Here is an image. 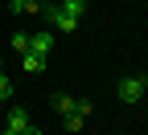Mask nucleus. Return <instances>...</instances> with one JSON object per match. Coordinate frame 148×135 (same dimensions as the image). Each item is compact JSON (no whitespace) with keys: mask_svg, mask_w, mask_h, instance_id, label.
Segmentation results:
<instances>
[{"mask_svg":"<svg viewBox=\"0 0 148 135\" xmlns=\"http://www.w3.org/2000/svg\"><path fill=\"white\" fill-rule=\"evenodd\" d=\"M41 12H45V21H49L53 29H58V33H74V29H78V21H82V16H74V12H66L62 4H45Z\"/></svg>","mask_w":148,"mask_h":135,"instance_id":"nucleus-1","label":"nucleus"},{"mask_svg":"<svg viewBox=\"0 0 148 135\" xmlns=\"http://www.w3.org/2000/svg\"><path fill=\"white\" fill-rule=\"evenodd\" d=\"M148 94V74H127V78H119V98L123 102H140Z\"/></svg>","mask_w":148,"mask_h":135,"instance_id":"nucleus-2","label":"nucleus"},{"mask_svg":"<svg viewBox=\"0 0 148 135\" xmlns=\"http://www.w3.org/2000/svg\"><path fill=\"white\" fill-rule=\"evenodd\" d=\"M29 49L41 53V57H49V49H53V33H33V37H29Z\"/></svg>","mask_w":148,"mask_h":135,"instance_id":"nucleus-3","label":"nucleus"},{"mask_svg":"<svg viewBox=\"0 0 148 135\" xmlns=\"http://www.w3.org/2000/svg\"><path fill=\"white\" fill-rule=\"evenodd\" d=\"M25 127H29L25 107H8V131H25Z\"/></svg>","mask_w":148,"mask_h":135,"instance_id":"nucleus-4","label":"nucleus"},{"mask_svg":"<svg viewBox=\"0 0 148 135\" xmlns=\"http://www.w3.org/2000/svg\"><path fill=\"white\" fill-rule=\"evenodd\" d=\"M21 57H25V70H29V74H41V70H45V57H41V53L29 49V53H21Z\"/></svg>","mask_w":148,"mask_h":135,"instance_id":"nucleus-5","label":"nucleus"},{"mask_svg":"<svg viewBox=\"0 0 148 135\" xmlns=\"http://www.w3.org/2000/svg\"><path fill=\"white\" fill-rule=\"evenodd\" d=\"M74 102H78V98H70V94H53V111H62V115H70Z\"/></svg>","mask_w":148,"mask_h":135,"instance_id":"nucleus-6","label":"nucleus"},{"mask_svg":"<svg viewBox=\"0 0 148 135\" xmlns=\"http://www.w3.org/2000/svg\"><path fill=\"white\" fill-rule=\"evenodd\" d=\"M29 37H33V33H12V49H16V53H29Z\"/></svg>","mask_w":148,"mask_h":135,"instance_id":"nucleus-7","label":"nucleus"},{"mask_svg":"<svg viewBox=\"0 0 148 135\" xmlns=\"http://www.w3.org/2000/svg\"><path fill=\"white\" fill-rule=\"evenodd\" d=\"M62 8L74 12V16H82V12H86V0H62Z\"/></svg>","mask_w":148,"mask_h":135,"instance_id":"nucleus-8","label":"nucleus"},{"mask_svg":"<svg viewBox=\"0 0 148 135\" xmlns=\"http://www.w3.org/2000/svg\"><path fill=\"white\" fill-rule=\"evenodd\" d=\"M82 123H86V119H82L78 111H70V115H66V131H82Z\"/></svg>","mask_w":148,"mask_h":135,"instance_id":"nucleus-9","label":"nucleus"},{"mask_svg":"<svg viewBox=\"0 0 148 135\" xmlns=\"http://www.w3.org/2000/svg\"><path fill=\"white\" fill-rule=\"evenodd\" d=\"M8 94H12V78L0 70V98H8Z\"/></svg>","mask_w":148,"mask_h":135,"instance_id":"nucleus-10","label":"nucleus"},{"mask_svg":"<svg viewBox=\"0 0 148 135\" xmlns=\"http://www.w3.org/2000/svg\"><path fill=\"white\" fill-rule=\"evenodd\" d=\"M8 8H12V12H25V8H29V0H8Z\"/></svg>","mask_w":148,"mask_h":135,"instance_id":"nucleus-11","label":"nucleus"},{"mask_svg":"<svg viewBox=\"0 0 148 135\" xmlns=\"http://www.w3.org/2000/svg\"><path fill=\"white\" fill-rule=\"evenodd\" d=\"M16 135H41V131H33V127H25V131H16Z\"/></svg>","mask_w":148,"mask_h":135,"instance_id":"nucleus-12","label":"nucleus"},{"mask_svg":"<svg viewBox=\"0 0 148 135\" xmlns=\"http://www.w3.org/2000/svg\"><path fill=\"white\" fill-rule=\"evenodd\" d=\"M0 70H4V62H0Z\"/></svg>","mask_w":148,"mask_h":135,"instance_id":"nucleus-13","label":"nucleus"}]
</instances>
